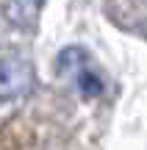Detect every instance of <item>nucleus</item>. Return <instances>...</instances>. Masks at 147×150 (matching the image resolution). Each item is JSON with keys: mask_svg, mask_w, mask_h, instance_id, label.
Listing matches in <instances>:
<instances>
[{"mask_svg": "<svg viewBox=\"0 0 147 150\" xmlns=\"http://www.w3.org/2000/svg\"><path fill=\"white\" fill-rule=\"evenodd\" d=\"M33 89V67L25 59L0 61V100H14Z\"/></svg>", "mask_w": 147, "mask_h": 150, "instance_id": "obj_1", "label": "nucleus"}, {"mask_svg": "<svg viewBox=\"0 0 147 150\" xmlns=\"http://www.w3.org/2000/svg\"><path fill=\"white\" fill-rule=\"evenodd\" d=\"M78 89H81V95L94 97V95L103 92V81H100L97 75H92L86 67H81V70H78Z\"/></svg>", "mask_w": 147, "mask_h": 150, "instance_id": "obj_2", "label": "nucleus"}, {"mask_svg": "<svg viewBox=\"0 0 147 150\" xmlns=\"http://www.w3.org/2000/svg\"><path fill=\"white\" fill-rule=\"evenodd\" d=\"M33 11H36V3H33V0H14V3L8 6V20L28 22L33 17Z\"/></svg>", "mask_w": 147, "mask_h": 150, "instance_id": "obj_3", "label": "nucleus"}]
</instances>
